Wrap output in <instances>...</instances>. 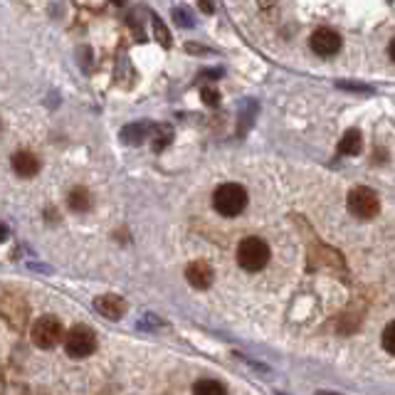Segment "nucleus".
I'll return each mask as SVG.
<instances>
[{"label":"nucleus","mask_w":395,"mask_h":395,"mask_svg":"<svg viewBox=\"0 0 395 395\" xmlns=\"http://www.w3.org/2000/svg\"><path fill=\"white\" fill-rule=\"evenodd\" d=\"M213 208L225 218H235L247 208V191L237 183H225L213 193Z\"/></svg>","instance_id":"nucleus-1"},{"label":"nucleus","mask_w":395,"mask_h":395,"mask_svg":"<svg viewBox=\"0 0 395 395\" xmlns=\"http://www.w3.org/2000/svg\"><path fill=\"white\" fill-rule=\"evenodd\" d=\"M237 262L247 272H259L269 262V244L262 237H244L237 247Z\"/></svg>","instance_id":"nucleus-2"},{"label":"nucleus","mask_w":395,"mask_h":395,"mask_svg":"<svg viewBox=\"0 0 395 395\" xmlns=\"http://www.w3.org/2000/svg\"><path fill=\"white\" fill-rule=\"evenodd\" d=\"M30 336H33V343L37 348H54L59 341H64V326L57 317H40L37 322L30 329Z\"/></svg>","instance_id":"nucleus-3"},{"label":"nucleus","mask_w":395,"mask_h":395,"mask_svg":"<svg viewBox=\"0 0 395 395\" xmlns=\"http://www.w3.org/2000/svg\"><path fill=\"white\" fill-rule=\"evenodd\" d=\"M348 213L358 220H373L378 213H381V200H378V193L371 191L366 186H358L348 193Z\"/></svg>","instance_id":"nucleus-4"},{"label":"nucleus","mask_w":395,"mask_h":395,"mask_svg":"<svg viewBox=\"0 0 395 395\" xmlns=\"http://www.w3.org/2000/svg\"><path fill=\"white\" fill-rule=\"evenodd\" d=\"M64 351L72 358H87L97 351V334L89 326H74L69 329V334L64 336Z\"/></svg>","instance_id":"nucleus-5"},{"label":"nucleus","mask_w":395,"mask_h":395,"mask_svg":"<svg viewBox=\"0 0 395 395\" xmlns=\"http://www.w3.org/2000/svg\"><path fill=\"white\" fill-rule=\"evenodd\" d=\"M309 45H312V49L319 54V57H334V54L341 49V35L334 33V30H329V28H322L312 35Z\"/></svg>","instance_id":"nucleus-6"},{"label":"nucleus","mask_w":395,"mask_h":395,"mask_svg":"<svg viewBox=\"0 0 395 395\" xmlns=\"http://www.w3.org/2000/svg\"><path fill=\"white\" fill-rule=\"evenodd\" d=\"M186 279L191 287L208 289L215 279V269L210 267V262H205V259H196V262H191L186 267Z\"/></svg>","instance_id":"nucleus-7"},{"label":"nucleus","mask_w":395,"mask_h":395,"mask_svg":"<svg viewBox=\"0 0 395 395\" xmlns=\"http://www.w3.org/2000/svg\"><path fill=\"white\" fill-rule=\"evenodd\" d=\"M94 309H97L102 317L117 322V319H122L124 314H126V302H124L122 297H117V294H104V297L94 299Z\"/></svg>","instance_id":"nucleus-8"},{"label":"nucleus","mask_w":395,"mask_h":395,"mask_svg":"<svg viewBox=\"0 0 395 395\" xmlns=\"http://www.w3.org/2000/svg\"><path fill=\"white\" fill-rule=\"evenodd\" d=\"M13 171L20 178H35L40 173V158L30 151H18L13 156Z\"/></svg>","instance_id":"nucleus-9"},{"label":"nucleus","mask_w":395,"mask_h":395,"mask_svg":"<svg viewBox=\"0 0 395 395\" xmlns=\"http://www.w3.org/2000/svg\"><path fill=\"white\" fill-rule=\"evenodd\" d=\"M363 148V136L358 129H348L346 134H343L341 143H338V151L343 153V156H356V153H361Z\"/></svg>","instance_id":"nucleus-10"},{"label":"nucleus","mask_w":395,"mask_h":395,"mask_svg":"<svg viewBox=\"0 0 395 395\" xmlns=\"http://www.w3.org/2000/svg\"><path fill=\"white\" fill-rule=\"evenodd\" d=\"M67 203L74 213H87V210L92 208V196H89L87 188H72V191H69Z\"/></svg>","instance_id":"nucleus-11"},{"label":"nucleus","mask_w":395,"mask_h":395,"mask_svg":"<svg viewBox=\"0 0 395 395\" xmlns=\"http://www.w3.org/2000/svg\"><path fill=\"white\" fill-rule=\"evenodd\" d=\"M146 131H148V126L146 124H131V126H126L124 129V141L126 143H141V138L146 136Z\"/></svg>","instance_id":"nucleus-12"},{"label":"nucleus","mask_w":395,"mask_h":395,"mask_svg":"<svg viewBox=\"0 0 395 395\" xmlns=\"http://www.w3.org/2000/svg\"><path fill=\"white\" fill-rule=\"evenodd\" d=\"M193 391L200 395H215V393H228V388L218 381H198L196 386H193Z\"/></svg>","instance_id":"nucleus-13"},{"label":"nucleus","mask_w":395,"mask_h":395,"mask_svg":"<svg viewBox=\"0 0 395 395\" xmlns=\"http://www.w3.org/2000/svg\"><path fill=\"white\" fill-rule=\"evenodd\" d=\"M153 33H156L158 42H161L163 47H168V45H171V35H168V30H166V25H163L161 18H153Z\"/></svg>","instance_id":"nucleus-14"},{"label":"nucleus","mask_w":395,"mask_h":395,"mask_svg":"<svg viewBox=\"0 0 395 395\" xmlns=\"http://www.w3.org/2000/svg\"><path fill=\"white\" fill-rule=\"evenodd\" d=\"M383 348H386L391 356H395V322H391L383 331Z\"/></svg>","instance_id":"nucleus-15"},{"label":"nucleus","mask_w":395,"mask_h":395,"mask_svg":"<svg viewBox=\"0 0 395 395\" xmlns=\"http://www.w3.org/2000/svg\"><path fill=\"white\" fill-rule=\"evenodd\" d=\"M203 99H205V104H210V107H215V104L220 102V94L215 92V89H208V87H205V89H203Z\"/></svg>","instance_id":"nucleus-16"},{"label":"nucleus","mask_w":395,"mask_h":395,"mask_svg":"<svg viewBox=\"0 0 395 395\" xmlns=\"http://www.w3.org/2000/svg\"><path fill=\"white\" fill-rule=\"evenodd\" d=\"M173 18H178V20H181V25H183V28H188V25H193V23H191V18H188V15L183 13V10H173Z\"/></svg>","instance_id":"nucleus-17"},{"label":"nucleus","mask_w":395,"mask_h":395,"mask_svg":"<svg viewBox=\"0 0 395 395\" xmlns=\"http://www.w3.org/2000/svg\"><path fill=\"white\" fill-rule=\"evenodd\" d=\"M200 8H203L205 13H213V5H210V0H200Z\"/></svg>","instance_id":"nucleus-18"},{"label":"nucleus","mask_w":395,"mask_h":395,"mask_svg":"<svg viewBox=\"0 0 395 395\" xmlns=\"http://www.w3.org/2000/svg\"><path fill=\"white\" fill-rule=\"evenodd\" d=\"M388 57H391L393 62H395V40H393V42H391V47H388Z\"/></svg>","instance_id":"nucleus-19"},{"label":"nucleus","mask_w":395,"mask_h":395,"mask_svg":"<svg viewBox=\"0 0 395 395\" xmlns=\"http://www.w3.org/2000/svg\"><path fill=\"white\" fill-rule=\"evenodd\" d=\"M112 3H114V5H126L129 0H112Z\"/></svg>","instance_id":"nucleus-20"}]
</instances>
